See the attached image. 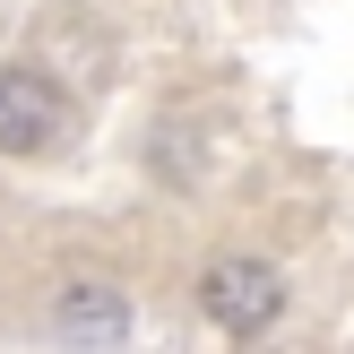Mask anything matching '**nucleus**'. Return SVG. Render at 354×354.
Returning <instances> with one entry per match:
<instances>
[{
    "label": "nucleus",
    "instance_id": "1",
    "mask_svg": "<svg viewBox=\"0 0 354 354\" xmlns=\"http://www.w3.org/2000/svg\"><path fill=\"white\" fill-rule=\"evenodd\" d=\"M277 303H286V286H277V268H259V259H225V268L207 277V311H216L234 337H259V328L277 320Z\"/></svg>",
    "mask_w": 354,
    "mask_h": 354
},
{
    "label": "nucleus",
    "instance_id": "2",
    "mask_svg": "<svg viewBox=\"0 0 354 354\" xmlns=\"http://www.w3.org/2000/svg\"><path fill=\"white\" fill-rule=\"evenodd\" d=\"M61 138V95H52L35 69H0V147L9 156H35Z\"/></svg>",
    "mask_w": 354,
    "mask_h": 354
}]
</instances>
